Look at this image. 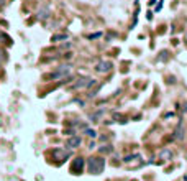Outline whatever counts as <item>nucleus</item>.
Segmentation results:
<instances>
[{
  "label": "nucleus",
  "mask_w": 187,
  "mask_h": 181,
  "mask_svg": "<svg viewBox=\"0 0 187 181\" xmlns=\"http://www.w3.org/2000/svg\"><path fill=\"white\" fill-rule=\"evenodd\" d=\"M62 40H69V35L67 33H61V35H54V36L51 38L52 43H57V41H62Z\"/></svg>",
  "instance_id": "1a4fd4ad"
},
{
  "label": "nucleus",
  "mask_w": 187,
  "mask_h": 181,
  "mask_svg": "<svg viewBox=\"0 0 187 181\" xmlns=\"http://www.w3.org/2000/svg\"><path fill=\"white\" fill-rule=\"evenodd\" d=\"M71 73H72V68L69 66V64H64V66L57 68L54 73H51L48 78H49V79H62V78H67Z\"/></svg>",
  "instance_id": "f03ea898"
},
{
  "label": "nucleus",
  "mask_w": 187,
  "mask_h": 181,
  "mask_svg": "<svg viewBox=\"0 0 187 181\" xmlns=\"http://www.w3.org/2000/svg\"><path fill=\"white\" fill-rule=\"evenodd\" d=\"M171 158H172V151L169 150V148H164V150L159 151V160L167 161V160H171Z\"/></svg>",
  "instance_id": "0eeeda50"
},
{
  "label": "nucleus",
  "mask_w": 187,
  "mask_h": 181,
  "mask_svg": "<svg viewBox=\"0 0 187 181\" xmlns=\"http://www.w3.org/2000/svg\"><path fill=\"white\" fill-rule=\"evenodd\" d=\"M100 31H98V33H94V35H89V40H94V38H98V36H100Z\"/></svg>",
  "instance_id": "4468645a"
},
{
  "label": "nucleus",
  "mask_w": 187,
  "mask_h": 181,
  "mask_svg": "<svg viewBox=\"0 0 187 181\" xmlns=\"http://www.w3.org/2000/svg\"><path fill=\"white\" fill-rule=\"evenodd\" d=\"M105 168V160L102 156H90L87 160V170L90 174H100Z\"/></svg>",
  "instance_id": "f257e3e1"
},
{
  "label": "nucleus",
  "mask_w": 187,
  "mask_h": 181,
  "mask_svg": "<svg viewBox=\"0 0 187 181\" xmlns=\"http://www.w3.org/2000/svg\"><path fill=\"white\" fill-rule=\"evenodd\" d=\"M80 143H82V138L77 137V135H72L71 138L67 140V143H66V145H67V148H69V150H72V148H77Z\"/></svg>",
  "instance_id": "423d86ee"
},
{
  "label": "nucleus",
  "mask_w": 187,
  "mask_h": 181,
  "mask_svg": "<svg viewBox=\"0 0 187 181\" xmlns=\"http://www.w3.org/2000/svg\"><path fill=\"white\" fill-rule=\"evenodd\" d=\"M182 112H184V114H187V104H184V109H182Z\"/></svg>",
  "instance_id": "2eb2a0df"
},
{
  "label": "nucleus",
  "mask_w": 187,
  "mask_h": 181,
  "mask_svg": "<svg viewBox=\"0 0 187 181\" xmlns=\"http://www.w3.org/2000/svg\"><path fill=\"white\" fill-rule=\"evenodd\" d=\"M5 60H7V55H5V51H3V50H0V64H2Z\"/></svg>",
  "instance_id": "ddd939ff"
},
{
  "label": "nucleus",
  "mask_w": 187,
  "mask_h": 181,
  "mask_svg": "<svg viewBox=\"0 0 187 181\" xmlns=\"http://www.w3.org/2000/svg\"><path fill=\"white\" fill-rule=\"evenodd\" d=\"M54 155H57V156H59V163H62L64 160H67V158H69V155H71V153H69V151H61V150H54Z\"/></svg>",
  "instance_id": "6e6552de"
},
{
  "label": "nucleus",
  "mask_w": 187,
  "mask_h": 181,
  "mask_svg": "<svg viewBox=\"0 0 187 181\" xmlns=\"http://www.w3.org/2000/svg\"><path fill=\"white\" fill-rule=\"evenodd\" d=\"M185 133H187V128H185V125H184V122L180 120L179 124H177V127H176V130H174L172 138L177 140V142H182V140L185 138Z\"/></svg>",
  "instance_id": "20e7f679"
},
{
  "label": "nucleus",
  "mask_w": 187,
  "mask_h": 181,
  "mask_svg": "<svg viewBox=\"0 0 187 181\" xmlns=\"http://www.w3.org/2000/svg\"><path fill=\"white\" fill-rule=\"evenodd\" d=\"M0 68H2V64H0Z\"/></svg>",
  "instance_id": "f3484780"
},
{
  "label": "nucleus",
  "mask_w": 187,
  "mask_h": 181,
  "mask_svg": "<svg viewBox=\"0 0 187 181\" xmlns=\"http://www.w3.org/2000/svg\"><path fill=\"white\" fill-rule=\"evenodd\" d=\"M98 151L100 153H110V151H113V147L112 145H103V147H98Z\"/></svg>",
  "instance_id": "9d476101"
},
{
  "label": "nucleus",
  "mask_w": 187,
  "mask_h": 181,
  "mask_svg": "<svg viewBox=\"0 0 187 181\" xmlns=\"http://www.w3.org/2000/svg\"><path fill=\"white\" fill-rule=\"evenodd\" d=\"M112 68H113L112 61H107V60H102V61H98L95 64V71L97 73H102V74L110 73V71H112Z\"/></svg>",
  "instance_id": "39448f33"
},
{
  "label": "nucleus",
  "mask_w": 187,
  "mask_h": 181,
  "mask_svg": "<svg viewBox=\"0 0 187 181\" xmlns=\"http://www.w3.org/2000/svg\"><path fill=\"white\" fill-rule=\"evenodd\" d=\"M7 3V0H0V7H2V5H5Z\"/></svg>",
  "instance_id": "dca6fc26"
},
{
  "label": "nucleus",
  "mask_w": 187,
  "mask_h": 181,
  "mask_svg": "<svg viewBox=\"0 0 187 181\" xmlns=\"http://www.w3.org/2000/svg\"><path fill=\"white\" fill-rule=\"evenodd\" d=\"M85 166V160L82 158V156H77V158L72 160V165H71V173L74 174H80Z\"/></svg>",
  "instance_id": "7ed1b4c3"
},
{
  "label": "nucleus",
  "mask_w": 187,
  "mask_h": 181,
  "mask_svg": "<svg viewBox=\"0 0 187 181\" xmlns=\"http://www.w3.org/2000/svg\"><path fill=\"white\" fill-rule=\"evenodd\" d=\"M102 114H103V110H97L95 114L90 115V120L92 122H98V120H100V117H102Z\"/></svg>",
  "instance_id": "9b49d317"
},
{
  "label": "nucleus",
  "mask_w": 187,
  "mask_h": 181,
  "mask_svg": "<svg viewBox=\"0 0 187 181\" xmlns=\"http://www.w3.org/2000/svg\"><path fill=\"white\" fill-rule=\"evenodd\" d=\"M85 135H87V137H90V138H95V135H97V133L94 132L92 128H85Z\"/></svg>",
  "instance_id": "f8f14e48"
}]
</instances>
